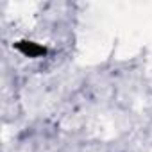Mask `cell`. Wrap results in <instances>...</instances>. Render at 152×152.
I'll use <instances>...</instances> for the list:
<instances>
[{
    "instance_id": "obj_1",
    "label": "cell",
    "mask_w": 152,
    "mask_h": 152,
    "mask_svg": "<svg viewBox=\"0 0 152 152\" xmlns=\"http://www.w3.org/2000/svg\"><path fill=\"white\" fill-rule=\"evenodd\" d=\"M18 48H20L23 54L31 56V57L39 56V54H45V48H41V47H38V45H34V43H31V41H20V43H18Z\"/></svg>"
}]
</instances>
